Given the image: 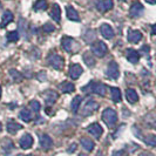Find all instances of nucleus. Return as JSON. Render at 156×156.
Returning <instances> with one entry per match:
<instances>
[{"label": "nucleus", "instance_id": "obj_1", "mask_svg": "<svg viewBox=\"0 0 156 156\" xmlns=\"http://www.w3.org/2000/svg\"><path fill=\"white\" fill-rule=\"evenodd\" d=\"M106 89H107V87L105 86L103 83H96V82H93V81L89 82L86 87H82V92H85L87 94L95 93L98 95H101V96H105Z\"/></svg>", "mask_w": 156, "mask_h": 156}, {"label": "nucleus", "instance_id": "obj_2", "mask_svg": "<svg viewBox=\"0 0 156 156\" xmlns=\"http://www.w3.org/2000/svg\"><path fill=\"white\" fill-rule=\"evenodd\" d=\"M102 120H103V122L108 126L109 128L114 127L117 121L116 112H115L114 109H112V108L105 109L103 110V113H102Z\"/></svg>", "mask_w": 156, "mask_h": 156}, {"label": "nucleus", "instance_id": "obj_3", "mask_svg": "<svg viewBox=\"0 0 156 156\" xmlns=\"http://www.w3.org/2000/svg\"><path fill=\"white\" fill-rule=\"evenodd\" d=\"M61 46H62L63 51L67 52V53H74V52H78L80 46L79 44L74 39H72L69 37H65L61 40Z\"/></svg>", "mask_w": 156, "mask_h": 156}, {"label": "nucleus", "instance_id": "obj_4", "mask_svg": "<svg viewBox=\"0 0 156 156\" xmlns=\"http://www.w3.org/2000/svg\"><path fill=\"white\" fill-rule=\"evenodd\" d=\"M47 61H48V63L56 70L62 69L63 65H65V60H63L59 54H55V53H52V54L48 55Z\"/></svg>", "mask_w": 156, "mask_h": 156}, {"label": "nucleus", "instance_id": "obj_5", "mask_svg": "<svg viewBox=\"0 0 156 156\" xmlns=\"http://www.w3.org/2000/svg\"><path fill=\"white\" fill-rule=\"evenodd\" d=\"M92 52H93L94 55H96V56H99V58H102V56H105V55L107 54L108 48H107L105 42H102V41H96L95 44L92 45Z\"/></svg>", "mask_w": 156, "mask_h": 156}, {"label": "nucleus", "instance_id": "obj_6", "mask_svg": "<svg viewBox=\"0 0 156 156\" xmlns=\"http://www.w3.org/2000/svg\"><path fill=\"white\" fill-rule=\"evenodd\" d=\"M106 74L109 79H113V80H116L119 76H120V69H119V65H117L115 61H110L108 67H107V70H106Z\"/></svg>", "mask_w": 156, "mask_h": 156}, {"label": "nucleus", "instance_id": "obj_7", "mask_svg": "<svg viewBox=\"0 0 156 156\" xmlns=\"http://www.w3.org/2000/svg\"><path fill=\"white\" fill-rule=\"evenodd\" d=\"M144 12V7L140 2H134L129 9V16L132 18H140Z\"/></svg>", "mask_w": 156, "mask_h": 156}, {"label": "nucleus", "instance_id": "obj_8", "mask_svg": "<svg viewBox=\"0 0 156 156\" xmlns=\"http://www.w3.org/2000/svg\"><path fill=\"white\" fill-rule=\"evenodd\" d=\"M99 108V103L94 100H88V102H86V105L83 106V109H82V115L83 116H88L90 115L93 112Z\"/></svg>", "mask_w": 156, "mask_h": 156}, {"label": "nucleus", "instance_id": "obj_9", "mask_svg": "<svg viewBox=\"0 0 156 156\" xmlns=\"http://www.w3.org/2000/svg\"><path fill=\"white\" fill-rule=\"evenodd\" d=\"M87 130L90 135H93V137H95V139H100L102 133H103V129L99 123H92L87 128Z\"/></svg>", "mask_w": 156, "mask_h": 156}, {"label": "nucleus", "instance_id": "obj_10", "mask_svg": "<svg viewBox=\"0 0 156 156\" xmlns=\"http://www.w3.org/2000/svg\"><path fill=\"white\" fill-rule=\"evenodd\" d=\"M113 6H114L113 0H100V1L96 4V8H98L100 12H102V13L110 11V9L113 8Z\"/></svg>", "mask_w": 156, "mask_h": 156}, {"label": "nucleus", "instance_id": "obj_11", "mask_svg": "<svg viewBox=\"0 0 156 156\" xmlns=\"http://www.w3.org/2000/svg\"><path fill=\"white\" fill-rule=\"evenodd\" d=\"M82 72H83V69H82V67H81L80 65L73 63L69 67V73H68V74H69V76L73 79V80H78V79L81 76Z\"/></svg>", "mask_w": 156, "mask_h": 156}, {"label": "nucleus", "instance_id": "obj_12", "mask_svg": "<svg viewBox=\"0 0 156 156\" xmlns=\"http://www.w3.org/2000/svg\"><path fill=\"white\" fill-rule=\"evenodd\" d=\"M40 146H41V148L42 149L48 150V149H51L52 147H53V140L51 139L49 135L42 134V135L40 136Z\"/></svg>", "mask_w": 156, "mask_h": 156}, {"label": "nucleus", "instance_id": "obj_13", "mask_svg": "<svg viewBox=\"0 0 156 156\" xmlns=\"http://www.w3.org/2000/svg\"><path fill=\"white\" fill-rule=\"evenodd\" d=\"M100 32L105 39H112L114 37V31L108 23H102L100 26Z\"/></svg>", "mask_w": 156, "mask_h": 156}, {"label": "nucleus", "instance_id": "obj_14", "mask_svg": "<svg viewBox=\"0 0 156 156\" xmlns=\"http://www.w3.org/2000/svg\"><path fill=\"white\" fill-rule=\"evenodd\" d=\"M19 144L23 149H30L33 146V137L30 134H25L19 141Z\"/></svg>", "mask_w": 156, "mask_h": 156}, {"label": "nucleus", "instance_id": "obj_15", "mask_svg": "<svg viewBox=\"0 0 156 156\" xmlns=\"http://www.w3.org/2000/svg\"><path fill=\"white\" fill-rule=\"evenodd\" d=\"M49 16L55 20V23H60V19H61V9L59 7L58 4H54L52 8H51V12H49Z\"/></svg>", "mask_w": 156, "mask_h": 156}, {"label": "nucleus", "instance_id": "obj_16", "mask_svg": "<svg viewBox=\"0 0 156 156\" xmlns=\"http://www.w3.org/2000/svg\"><path fill=\"white\" fill-rule=\"evenodd\" d=\"M126 98H127V100L129 103H136V102L139 101V95L136 93V90L133 89V88H128L127 90H126Z\"/></svg>", "mask_w": 156, "mask_h": 156}, {"label": "nucleus", "instance_id": "obj_17", "mask_svg": "<svg viewBox=\"0 0 156 156\" xmlns=\"http://www.w3.org/2000/svg\"><path fill=\"white\" fill-rule=\"evenodd\" d=\"M127 60L132 63H137L140 60V53L135 49H127Z\"/></svg>", "mask_w": 156, "mask_h": 156}, {"label": "nucleus", "instance_id": "obj_18", "mask_svg": "<svg viewBox=\"0 0 156 156\" xmlns=\"http://www.w3.org/2000/svg\"><path fill=\"white\" fill-rule=\"evenodd\" d=\"M142 39V33L140 31H129L128 32V41L132 44H137Z\"/></svg>", "mask_w": 156, "mask_h": 156}, {"label": "nucleus", "instance_id": "obj_19", "mask_svg": "<svg viewBox=\"0 0 156 156\" xmlns=\"http://www.w3.org/2000/svg\"><path fill=\"white\" fill-rule=\"evenodd\" d=\"M6 128H7V132L9 134H16L18 133V130H20V129L23 128V126L19 125L18 122L13 121V120H9V121L7 122Z\"/></svg>", "mask_w": 156, "mask_h": 156}, {"label": "nucleus", "instance_id": "obj_20", "mask_svg": "<svg viewBox=\"0 0 156 156\" xmlns=\"http://www.w3.org/2000/svg\"><path fill=\"white\" fill-rule=\"evenodd\" d=\"M13 21V13L11 11H6L2 16H1V23H0V27L4 28L5 26H7L8 23H11Z\"/></svg>", "mask_w": 156, "mask_h": 156}, {"label": "nucleus", "instance_id": "obj_21", "mask_svg": "<svg viewBox=\"0 0 156 156\" xmlns=\"http://www.w3.org/2000/svg\"><path fill=\"white\" fill-rule=\"evenodd\" d=\"M67 18L72 20V21H80V16H79V13L76 12V9L72 7V6H68L67 7Z\"/></svg>", "mask_w": 156, "mask_h": 156}, {"label": "nucleus", "instance_id": "obj_22", "mask_svg": "<svg viewBox=\"0 0 156 156\" xmlns=\"http://www.w3.org/2000/svg\"><path fill=\"white\" fill-rule=\"evenodd\" d=\"M110 93H112V100L115 102V103H119L122 99V95H121V90L116 88V87H112L110 88Z\"/></svg>", "mask_w": 156, "mask_h": 156}, {"label": "nucleus", "instance_id": "obj_23", "mask_svg": "<svg viewBox=\"0 0 156 156\" xmlns=\"http://www.w3.org/2000/svg\"><path fill=\"white\" fill-rule=\"evenodd\" d=\"M81 144H82L83 149H86L87 151H92L94 149V147H95L94 142L90 139H88V137H82L81 139Z\"/></svg>", "mask_w": 156, "mask_h": 156}, {"label": "nucleus", "instance_id": "obj_24", "mask_svg": "<svg viewBox=\"0 0 156 156\" xmlns=\"http://www.w3.org/2000/svg\"><path fill=\"white\" fill-rule=\"evenodd\" d=\"M82 59H83V61L88 67H94L95 66V59H94L93 54L90 52H86L82 56Z\"/></svg>", "mask_w": 156, "mask_h": 156}, {"label": "nucleus", "instance_id": "obj_25", "mask_svg": "<svg viewBox=\"0 0 156 156\" xmlns=\"http://www.w3.org/2000/svg\"><path fill=\"white\" fill-rule=\"evenodd\" d=\"M59 88L62 90L63 93H72V92H74V89H75V87L73 83H70L68 81H65V82H61L60 83V86Z\"/></svg>", "mask_w": 156, "mask_h": 156}, {"label": "nucleus", "instance_id": "obj_26", "mask_svg": "<svg viewBox=\"0 0 156 156\" xmlns=\"http://www.w3.org/2000/svg\"><path fill=\"white\" fill-rule=\"evenodd\" d=\"M81 102H82V98H81L80 95H76V96L73 99L72 105H70V108H72V112H73V113H76V112H78Z\"/></svg>", "mask_w": 156, "mask_h": 156}, {"label": "nucleus", "instance_id": "obj_27", "mask_svg": "<svg viewBox=\"0 0 156 156\" xmlns=\"http://www.w3.org/2000/svg\"><path fill=\"white\" fill-rule=\"evenodd\" d=\"M143 141H144V143H146L147 146L156 148V135H154V134H149V135H147L146 137H143Z\"/></svg>", "mask_w": 156, "mask_h": 156}, {"label": "nucleus", "instance_id": "obj_28", "mask_svg": "<svg viewBox=\"0 0 156 156\" xmlns=\"http://www.w3.org/2000/svg\"><path fill=\"white\" fill-rule=\"evenodd\" d=\"M45 99H46V102L47 105H53L55 102V100L58 99V95H56V93H54V92H52V90H49V92H46V94H45Z\"/></svg>", "mask_w": 156, "mask_h": 156}, {"label": "nucleus", "instance_id": "obj_29", "mask_svg": "<svg viewBox=\"0 0 156 156\" xmlns=\"http://www.w3.org/2000/svg\"><path fill=\"white\" fill-rule=\"evenodd\" d=\"M146 122L151 127H156V114L155 113H149L146 115Z\"/></svg>", "mask_w": 156, "mask_h": 156}, {"label": "nucleus", "instance_id": "obj_30", "mask_svg": "<svg viewBox=\"0 0 156 156\" xmlns=\"http://www.w3.org/2000/svg\"><path fill=\"white\" fill-rule=\"evenodd\" d=\"M47 8V2L46 0H38L35 4H34V11H45Z\"/></svg>", "mask_w": 156, "mask_h": 156}, {"label": "nucleus", "instance_id": "obj_31", "mask_svg": "<svg viewBox=\"0 0 156 156\" xmlns=\"http://www.w3.org/2000/svg\"><path fill=\"white\" fill-rule=\"evenodd\" d=\"M9 75L12 76V79L16 81V82H20L23 81V75L20 72H18L16 69H11L9 70Z\"/></svg>", "mask_w": 156, "mask_h": 156}, {"label": "nucleus", "instance_id": "obj_32", "mask_svg": "<svg viewBox=\"0 0 156 156\" xmlns=\"http://www.w3.org/2000/svg\"><path fill=\"white\" fill-rule=\"evenodd\" d=\"M6 38H7L8 41H11V42H16L19 40V33L16 31H12V32H8L7 35H6Z\"/></svg>", "mask_w": 156, "mask_h": 156}, {"label": "nucleus", "instance_id": "obj_33", "mask_svg": "<svg viewBox=\"0 0 156 156\" xmlns=\"http://www.w3.org/2000/svg\"><path fill=\"white\" fill-rule=\"evenodd\" d=\"M20 117L23 119L25 122H30L32 120V114L31 112H28L27 109H23L20 112Z\"/></svg>", "mask_w": 156, "mask_h": 156}, {"label": "nucleus", "instance_id": "obj_34", "mask_svg": "<svg viewBox=\"0 0 156 156\" xmlns=\"http://www.w3.org/2000/svg\"><path fill=\"white\" fill-rule=\"evenodd\" d=\"M19 30L20 32L23 34V37L27 39V37H26V30H27V21L25 20V19H20L19 20Z\"/></svg>", "mask_w": 156, "mask_h": 156}, {"label": "nucleus", "instance_id": "obj_35", "mask_svg": "<svg viewBox=\"0 0 156 156\" xmlns=\"http://www.w3.org/2000/svg\"><path fill=\"white\" fill-rule=\"evenodd\" d=\"M2 148L5 149V151H11L12 149H13V143H12V141L9 140V139H4L2 141Z\"/></svg>", "mask_w": 156, "mask_h": 156}, {"label": "nucleus", "instance_id": "obj_36", "mask_svg": "<svg viewBox=\"0 0 156 156\" xmlns=\"http://www.w3.org/2000/svg\"><path fill=\"white\" fill-rule=\"evenodd\" d=\"M30 106H31V108L33 112H35V113H38L41 108V106H40V102L35 101V100H33V101L30 102Z\"/></svg>", "mask_w": 156, "mask_h": 156}, {"label": "nucleus", "instance_id": "obj_37", "mask_svg": "<svg viewBox=\"0 0 156 156\" xmlns=\"http://www.w3.org/2000/svg\"><path fill=\"white\" fill-rule=\"evenodd\" d=\"M55 30V27L52 25V23H47L44 25V31L46 32V33H52V32Z\"/></svg>", "mask_w": 156, "mask_h": 156}, {"label": "nucleus", "instance_id": "obj_38", "mask_svg": "<svg viewBox=\"0 0 156 156\" xmlns=\"http://www.w3.org/2000/svg\"><path fill=\"white\" fill-rule=\"evenodd\" d=\"M112 156H128V154L126 153L125 150H117V151H114Z\"/></svg>", "mask_w": 156, "mask_h": 156}, {"label": "nucleus", "instance_id": "obj_39", "mask_svg": "<svg viewBox=\"0 0 156 156\" xmlns=\"http://www.w3.org/2000/svg\"><path fill=\"white\" fill-rule=\"evenodd\" d=\"M75 149H76V144H75V143H73V144H72V146L69 147V149H68V153H72V151H74Z\"/></svg>", "mask_w": 156, "mask_h": 156}, {"label": "nucleus", "instance_id": "obj_40", "mask_svg": "<svg viewBox=\"0 0 156 156\" xmlns=\"http://www.w3.org/2000/svg\"><path fill=\"white\" fill-rule=\"evenodd\" d=\"M149 51H150V48H149V46H147V45H144V46L142 47V52H144V53H148Z\"/></svg>", "mask_w": 156, "mask_h": 156}, {"label": "nucleus", "instance_id": "obj_41", "mask_svg": "<svg viewBox=\"0 0 156 156\" xmlns=\"http://www.w3.org/2000/svg\"><path fill=\"white\" fill-rule=\"evenodd\" d=\"M151 34L156 35V23L155 25H153V27H151Z\"/></svg>", "mask_w": 156, "mask_h": 156}, {"label": "nucleus", "instance_id": "obj_42", "mask_svg": "<svg viewBox=\"0 0 156 156\" xmlns=\"http://www.w3.org/2000/svg\"><path fill=\"white\" fill-rule=\"evenodd\" d=\"M148 4H150V5H155L156 4V0H146Z\"/></svg>", "mask_w": 156, "mask_h": 156}, {"label": "nucleus", "instance_id": "obj_43", "mask_svg": "<svg viewBox=\"0 0 156 156\" xmlns=\"http://www.w3.org/2000/svg\"><path fill=\"white\" fill-rule=\"evenodd\" d=\"M1 129H2V126H1V123H0V132H1Z\"/></svg>", "mask_w": 156, "mask_h": 156}, {"label": "nucleus", "instance_id": "obj_44", "mask_svg": "<svg viewBox=\"0 0 156 156\" xmlns=\"http://www.w3.org/2000/svg\"><path fill=\"white\" fill-rule=\"evenodd\" d=\"M79 156H87V155H85V154H80Z\"/></svg>", "mask_w": 156, "mask_h": 156}, {"label": "nucleus", "instance_id": "obj_45", "mask_svg": "<svg viewBox=\"0 0 156 156\" xmlns=\"http://www.w3.org/2000/svg\"><path fill=\"white\" fill-rule=\"evenodd\" d=\"M0 96H1V87H0Z\"/></svg>", "mask_w": 156, "mask_h": 156}, {"label": "nucleus", "instance_id": "obj_46", "mask_svg": "<svg viewBox=\"0 0 156 156\" xmlns=\"http://www.w3.org/2000/svg\"><path fill=\"white\" fill-rule=\"evenodd\" d=\"M16 156H23V155H21V154H19V155H16Z\"/></svg>", "mask_w": 156, "mask_h": 156}, {"label": "nucleus", "instance_id": "obj_47", "mask_svg": "<svg viewBox=\"0 0 156 156\" xmlns=\"http://www.w3.org/2000/svg\"><path fill=\"white\" fill-rule=\"evenodd\" d=\"M120 1H127V0H120Z\"/></svg>", "mask_w": 156, "mask_h": 156}, {"label": "nucleus", "instance_id": "obj_48", "mask_svg": "<svg viewBox=\"0 0 156 156\" xmlns=\"http://www.w3.org/2000/svg\"><path fill=\"white\" fill-rule=\"evenodd\" d=\"M0 5H1V4H0Z\"/></svg>", "mask_w": 156, "mask_h": 156}]
</instances>
